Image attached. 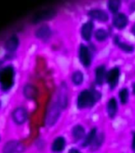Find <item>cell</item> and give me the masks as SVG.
Returning a JSON list of instances; mask_svg holds the SVG:
<instances>
[{
    "mask_svg": "<svg viewBox=\"0 0 135 153\" xmlns=\"http://www.w3.org/2000/svg\"><path fill=\"white\" fill-rule=\"evenodd\" d=\"M18 38L16 35H12L7 39L6 43H5V48H6V50H7L8 52L13 53L18 49Z\"/></svg>",
    "mask_w": 135,
    "mask_h": 153,
    "instance_id": "9a60e30c",
    "label": "cell"
},
{
    "mask_svg": "<svg viewBox=\"0 0 135 153\" xmlns=\"http://www.w3.org/2000/svg\"><path fill=\"white\" fill-rule=\"evenodd\" d=\"M93 29H94V24L92 22L88 21L83 24L81 28V36L83 40L87 42L91 40L93 33Z\"/></svg>",
    "mask_w": 135,
    "mask_h": 153,
    "instance_id": "7c38bea8",
    "label": "cell"
},
{
    "mask_svg": "<svg viewBox=\"0 0 135 153\" xmlns=\"http://www.w3.org/2000/svg\"><path fill=\"white\" fill-rule=\"evenodd\" d=\"M100 98V93L95 90L82 91L77 98V107L80 109L93 107Z\"/></svg>",
    "mask_w": 135,
    "mask_h": 153,
    "instance_id": "6da1fadb",
    "label": "cell"
},
{
    "mask_svg": "<svg viewBox=\"0 0 135 153\" xmlns=\"http://www.w3.org/2000/svg\"><path fill=\"white\" fill-rule=\"evenodd\" d=\"M51 34H52V30L46 25H44V26H41V27H39L35 32L36 37L38 39H41V40L43 41L48 40L50 38Z\"/></svg>",
    "mask_w": 135,
    "mask_h": 153,
    "instance_id": "4fadbf2b",
    "label": "cell"
},
{
    "mask_svg": "<svg viewBox=\"0 0 135 153\" xmlns=\"http://www.w3.org/2000/svg\"><path fill=\"white\" fill-rule=\"evenodd\" d=\"M57 102L61 109H65L68 106V102H69V100H68V90H67L65 84L64 85L63 84L60 86L59 93L57 96Z\"/></svg>",
    "mask_w": 135,
    "mask_h": 153,
    "instance_id": "9c48e42d",
    "label": "cell"
},
{
    "mask_svg": "<svg viewBox=\"0 0 135 153\" xmlns=\"http://www.w3.org/2000/svg\"><path fill=\"white\" fill-rule=\"evenodd\" d=\"M24 150V147L20 142L16 140L8 141L2 148V153H21Z\"/></svg>",
    "mask_w": 135,
    "mask_h": 153,
    "instance_id": "52a82bcc",
    "label": "cell"
},
{
    "mask_svg": "<svg viewBox=\"0 0 135 153\" xmlns=\"http://www.w3.org/2000/svg\"><path fill=\"white\" fill-rule=\"evenodd\" d=\"M103 140H104V136H103V134H98L95 140H94V141H93V143L91 144V150L95 151L99 149L103 144Z\"/></svg>",
    "mask_w": 135,
    "mask_h": 153,
    "instance_id": "7402d4cb",
    "label": "cell"
},
{
    "mask_svg": "<svg viewBox=\"0 0 135 153\" xmlns=\"http://www.w3.org/2000/svg\"><path fill=\"white\" fill-rule=\"evenodd\" d=\"M60 110L61 108L57 102L52 104L51 106L49 108L45 117V123L48 126H52L53 124H56L60 115Z\"/></svg>",
    "mask_w": 135,
    "mask_h": 153,
    "instance_id": "3957f363",
    "label": "cell"
},
{
    "mask_svg": "<svg viewBox=\"0 0 135 153\" xmlns=\"http://www.w3.org/2000/svg\"><path fill=\"white\" fill-rule=\"evenodd\" d=\"M107 111L110 118L115 117L117 112H118V104H117V100L115 98L112 97L108 100L107 105Z\"/></svg>",
    "mask_w": 135,
    "mask_h": 153,
    "instance_id": "e0dca14e",
    "label": "cell"
},
{
    "mask_svg": "<svg viewBox=\"0 0 135 153\" xmlns=\"http://www.w3.org/2000/svg\"><path fill=\"white\" fill-rule=\"evenodd\" d=\"M72 81L76 85H80L83 83V74L82 72L77 71L74 72L72 75Z\"/></svg>",
    "mask_w": 135,
    "mask_h": 153,
    "instance_id": "cb8c5ba5",
    "label": "cell"
},
{
    "mask_svg": "<svg viewBox=\"0 0 135 153\" xmlns=\"http://www.w3.org/2000/svg\"><path fill=\"white\" fill-rule=\"evenodd\" d=\"M128 23V19L123 13H117L113 18V25L118 30H122Z\"/></svg>",
    "mask_w": 135,
    "mask_h": 153,
    "instance_id": "8fae6325",
    "label": "cell"
},
{
    "mask_svg": "<svg viewBox=\"0 0 135 153\" xmlns=\"http://www.w3.org/2000/svg\"><path fill=\"white\" fill-rule=\"evenodd\" d=\"M107 72H106V67L104 65H100L95 69V83L98 85H102L104 79H106Z\"/></svg>",
    "mask_w": 135,
    "mask_h": 153,
    "instance_id": "5bb4252c",
    "label": "cell"
},
{
    "mask_svg": "<svg viewBox=\"0 0 135 153\" xmlns=\"http://www.w3.org/2000/svg\"><path fill=\"white\" fill-rule=\"evenodd\" d=\"M23 94L27 99L33 100V99H35L38 97V88H36L34 85H31V84H27V85L24 86Z\"/></svg>",
    "mask_w": 135,
    "mask_h": 153,
    "instance_id": "2e32d148",
    "label": "cell"
},
{
    "mask_svg": "<svg viewBox=\"0 0 135 153\" xmlns=\"http://www.w3.org/2000/svg\"><path fill=\"white\" fill-rule=\"evenodd\" d=\"M131 8L132 9V10H135V2H134L133 4L131 5Z\"/></svg>",
    "mask_w": 135,
    "mask_h": 153,
    "instance_id": "4dcf8cb0",
    "label": "cell"
},
{
    "mask_svg": "<svg viewBox=\"0 0 135 153\" xmlns=\"http://www.w3.org/2000/svg\"><path fill=\"white\" fill-rule=\"evenodd\" d=\"M72 132V136H73L74 140L76 141L80 140L85 136V130L83 128V127L80 124H77L74 127Z\"/></svg>",
    "mask_w": 135,
    "mask_h": 153,
    "instance_id": "ffe728a7",
    "label": "cell"
},
{
    "mask_svg": "<svg viewBox=\"0 0 135 153\" xmlns=\"http://www.w3.org/2000/svg\"><path fill=\"white\" fill-rule=\"evenodd\" d=\"M79 58L84 67L90 66L91 64V53L88 46L81 44L79 50Z\"/></svg>",
    "mask_w": 135,
    "mask_h": 153,
    "instance_id": "8992f818",
    "label": "cell"
},
{
    "mask_svg": "<svg viewBox=\"0 0 135 153\" xmlns=\"http://www.w3.org/2000/svg\"><path fill=\"white\" fill-rule=\"evenodd\" d=\"M132 150L134 151V152H135V131L132 132Z\"/></svg>",
    "mask_w": 135,
    "mask_h": 153,
    "instance_id": "4316f807",
    "label": "cell"
},
{
    "mask_svg": "<svg viewBox=\"0 0 135 153\" xmlns=\"http://www.w3.org/2000/svg\"><path fill=\"white\" fill-rule=\"evenodd\" d=\"M131 32H132V33L135 36V24L132 26V28H131Z\"/></svg>",
    "mask_w": 135,
    "mask_h": 153,
    "instance_id": "f1b7e54d",
    "label": "cell"
},
{
    "mask_svg": "<svg viewBox=\"0 0 135 153\" xmlns=\"http://www.w3.org/2000/svg\"><path fill=\"white\" fill-rule=\"evenodd\" d=\"M65 139L62 136H59L55 139L52 144V151L54 152H60L65 148Z\"/></svg>",
    "mask_w": 135,
    "mask_h": 153,
    "instance_id": "d6986e66",
    "label": "cell"
},
{
    "mask_svg": "<svg viewBox=\"0 0 135 153\" xmlns=\"http://www.w3.org/2000/svg\"><path fill=\"white\" fill-rule=\"evenodd\" d=\"M0 63H1V62H0ZM0 65H1V64H0Z\"/></svg>",
    "mask_w": 135,
    "mask_h": 153,
    "instance_id": "1f68e13d",
    "label": "cell"
},
{
    "mask_svg": "<svg viewBox=\"0 0 135 153\" xmlns=\"http://www.w3.org/2000/svg\"><path fill=\"white\" fill-rule=\"evenodd\" d=\"M15 72L11 65L0 69V86L3 91H8L12 88L14 84Z\"/></svg>",
    "mask_w": 135,
    "mask_h": 153,
    "instance_id": "7a4b0ae2",
    "label": "cell"
},
{
    "mask_svg": "<svg viewBox=\"0 0 135 153\" xmlns=\"http://www.w3.org/2000/svg\"><path fill=\"white\" fill-rule=\"evenodd\" d=\"M119 97L120 102L122 105H125L127 103L129 100V91L126 88H122L121 90L119 91Z\"/></svg>",
    "mask_w": 135,
    "mask_h": 153,
    "instance_id": "484cf974",
    "label": "cell"
},
{
    "mask_svg": "<svg viewBox=\"0 0 135 153\" xmlns=\"http://www.w3.org/2000/svg\"><path fill=\"white\" fill-rule=\"evenodd\" d=\"M12 118L17 124H22L28 118V112L24 108H17L12 112Z\"/></svg>",
    "mask_w": 135,
    "mask_h": 153,
    "instance_id": "ba28073f",
    "label": "cell"
},
{
    "mask_svg": "<svg viewBox=\"0 0 135 153\" xmlns=\"http://www.w3.org/2000/svg\"><path fill=\"white\" fill-rule=\"evenodd\" d=\"M88 16L91 19L100 22H106L109 19V15L107 12L100 9H93L88 11Z\"/></svg>",
    "mask_w": 135,
    "mask_h": 153,
    "instance_id": "30bf717a",
    "label": "cell"
},
{
    "mask_svg": "<svg viewBox=\"0 0 135 153\" xmlns=\"http://www.w3.org/2000/svg\"><path fill=\"white\" fill-rule=\"evenodd\" d=\"M96 136H97V129L95 128H93L89 131V133L86 136L85 139L83 140V143H82V147L86 148L88 146H91V144L93 143V141L95 139Z\"/></svg>",
    "mask_w": 135,
    "mask_h": 153,
    "instance_id": "44dd1931",
    "label": "cell"
},
{
    "mask_svg": "<svg viewBox=\"0 0 135 153\" xmlns=\"http://www.w3.org/2000/svg\"><path fill=\"white\" fill-rule=\"evenodd\" d=\"M132 90H133V93L135 95V82L132 85Z\"/></svg>",
    "mask_w": 135,
    "mask_h": 153,
    "instance_id": "f546056e",
    "label": "cell"
},
{
    "mask_svg": "<svg viewBox=\"0 0 135 153\" xmlns=\"http://www.w3.org/2000/svg\"><path fill=\"white\" fill-rule=\"evenodd\" d=\"M69 153H80V152L78 149H76V148H72V149L69 150Z\"/></svg>",
    "mask_w": 135,
    "mask_h": 153,
    "instance_id": "83f0119b",
    "label": "cell"
},
{
    "mask_svg": "<svg viewBox=\"0 0 135 153\" xmlns=\"http://www.w3.org/2000/svg\"><path fill=\"white\" fill-rule=\"evenodd\" d=\"M107 37H108V33L104 29H98L95 32V39L99 42H103L107 39Z\"/></svg>",
    "mask_w": 135,
    "mask_h": 153,
    "instance_id": "d4e9b609",
    "label": "cell"
},
{
    "mask_svg": "<svg viewBox=\"0 0 135 153\" xmlns=\"http://www.w3.org/2000/svg\"><path fill=\"white\" fill-rule=\"evenodd\" d=\"M119 76H120V69L118 67L112 68L111 69H110L108 73H107L106 81L111 89H114L118 85Z\"/></svg>",
    "mask_w": 135,
    "mask_h": 153,
    "instance_id": "5b68a950",
    "label": "cell"
},
{
    "mask_svg": "<svg viewBox=\"0 0 135 153\" xmlns=\"http://www.w3.org/2000/svg\"><path fill=\"white\" fill-rule=\"evenodd\" d=\"M121 6V2L119 0H111L107 2V7L111 13L116 14Z\"/></svg>",
    "mask_w": 135,
    "mask_h": 153,
    "instance_id": "603a6c76",
    "label": "cell"
},
{
    "mask_svg": "<svg viewBox=\"0 0 135 153\" xmlns=\"http://www.w3.org/2000/svg\"><path fill=\"white\" fill-rule=\"evenodd\" d=\"M114 45H116L120 50H122L125 53H133L134 51V47L133 45H129L127 43L122 42L118 36H115L114 38Z\"/></svg>",
    "mask_w": 135,
    "mask_h": 153,
    "instance_id": "ac0fdd59",
    "label": "cell"
},
{
    "mask_svg": "<svg viewBox=\"0 0 135 153\" xmlns=\"http://www.w3.org/2000/svg\"><path fill=\"white\" fill-rule=\"evenodd\" d=\"M57 14V12L54 9H45L37 12L32 18V22L33 23H39L41 22L47 21L53 19Z\"/></svg>",
    "mask_w": 135,
    "mask_h": 153,
    "instance_id": "277c9868",
    "label": "cell"
}]
</instances>
